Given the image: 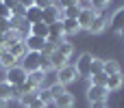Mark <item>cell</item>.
<instances>
[{
	"label": "cell",
	"mask_w": 124,
	"mask_h": 108,
	"mask_svg": "<svg viewBox=\"0 0 124 108\" xmlns=\"http://www.w3.org/2000/svg\"><path fill=\"white\" fill-rule=\"evenodd\" d=\"M41 61H44V54L41 52H26L24 56H22V69L26 71V74H31V71H37L39 67H41Z\"/></svg>",
	"instance_id": "cell-1"
},
{
	"label": "cell",
	"mask_w": 124,
	"mask_h": 108,
	"mask_svg": "<svg viewBox=\"0 0 124 108\" xmlns=\"http://www.w3.org/2000/svg\"><path fill=\"white\" fill-rule=\"evenodd\" d=\"M26 76H28V74H26L20 65H15V67L7 69V82H9V84H13V87L24 84V82H26Z\"/></svg>",
	"instance_id": "cell-2"
},
{
	"label": "cell",
	"mask_w": 124,
	"mask_h": 108,
	"mask_svg": "<svg viewBox=\"0 0 124 108\" xmlns=\"http://www.w3.org/2000/svg\"><path fill=\"white\" fill-rule=\"evenodd\" d=\"M76 67L74 65H65V67H61V69H57V82L59 84H70V82H74L76 80Z\"/></svg>",
	"instance_id": "cell-3"
},
{
	"label": "cell",
	"mask_w": 124,
	"mask_h": 108,
	"mask_svg": "<svg viewBox=\"0 0 124 108\" xmlns=\"http://www.w3.org/2000/svg\"><path fill=\"white\" fill-rule=\"evenodd\" d=\"M92 61H94V56H92V54H87V52L78 56V61H76V74H78L81 78H89Z\"/></svg>",
	"instance_id": "cell-4"
},
{
	"label": "cell",
	"mask_w": 124,
	"mask_h": 108,
	"mask_svg": "<svg viewBox=\"0 0 124 108\" xmlns=\"http://www.w3.org/2000/svg\"><path fill=\"white\" fill-rule=\"evenodd\" d=\"M107 26H109V17H107V13H105V11H96V17H94V22H92V26H89L87 30L94 32V35H98V32H102Z\"/></svg>",
	"instance_id": "cell-5"
},
{
	"label": "cell",
	"mask_w": 124,
	"mask_h": 108,
	"mask_svg": "<svg viewBox=\"0 0 124 108\" xmlns=\"http://www.w3.org/2000/svg\"><path fill=\"white\" fill-rule=\"evenodd\" d=\"M107 95H109L107 87L92 84V87L87 89V100H89V104H92V102H107Z\"/></svg>",
	"instance_id": "cell-6"
},
{
	"label": "cell",
	"mask_w": 124,
	"mask_h": 108,
	"mask_svg": "<svg viewBox=\"0 0 124 108\" xmlns=\"http://www.w3.org/2000/svg\"><path fill=\"white\" fill-rule=\"evenodd\" d=\"M24 45H26V50H28V52H41V54H44L46 39H41V37H35V35H28V37L24 39Z\"/></svg>",
	"instance_id": "cell-7"
},
{
	"label": "cell",
	"mask_w": 124,
	"mask_h": 108,
	"mask_svg": "<svg viewBox=\"0 0 124 108\" xmlns=\"http://www.w3.org/2000/svg\"><path fill=\"white\" fill-rule=\"evenodd\" d=\"M61 39H65V32H63V26H61V22H54V24H52V26L48 28V39H46V41L54 45V43H59Z\"/></svg>",
	"instance_id": "cell-8"
},
{
	"label": "cell",
	"mask_w": 124,
	"mask_h": 108,
	"mask_svg": "<svg viewBox=\"0 0 124 108\" xmlns=\"http://www.w3.org/2000/svg\"><path fill=\"white\" fill-rule=\"evenodd\" d=\"M41 22L48 24V26H52L54 22H61V11H59L54 4L48 6V9H44V13H41Z\"/></svg>",
	"instance_id": "cell-9"
},
{
	"label": "cell",
	"mask_w": 124,
	"mask_h": 108,
	"mask_svg": "<svg viewBox=\"0 0 124 108\" xmlns=\"http://www.w3.org/2000/svg\"><path fill=\"white\" fill-rule=\"evenodd\" d=\"M0 97H2L4 102H9V100H20V91H17L13 84H9V82H0Z\"/></svg>",
	"instance_id": "cell-10"
},
{
	"label": "cell",
	"mask_w": 124,
	"mask_h": 108,
	"mask_svg": "<svg viewBox=\"0 0 124 108\" xmlns=\"http://www.w3.org/2000/svg\"><path fill=\"white\" fill-rule=\"evenodd\" d=\"M48 63H50V67L57 71V69H61V67H65V65H68V56H63L61 52L52 50V52L48 54Z\"/></svg>",
	"instance_id": "cell-11"
},
{
	"label": "cell",
	"mask_w": 124,
	"mask_h": 108,
	"mask_svg": "<svg viewBox=\"0 0 124 108\" xmlns=\"http://www.w3.org/2000/svg\"><path fill=\"white\" fill-rule=\"evenodd\" d=\"M109 28L113 30V32H120L124 28V6H120L113 15H111V19H109Z\"/></svg>",
	"instance_id": "cell-12"
},
{
	"label": "cell",
	"mask_w": 124,
	"mask_h": 108,
	"mask_svg": "<svg viewBox=\"0 0 124 108\" xmlns=\"http://www.w3.org/2000/svg\"><path fill=\"white\" fill-rule=\"evenodd\" d=\"M94 17H96V11H94V9H81V15H78V19H76V22H78V26H81V28H85V30H87V28L92 26Z\"/></svg>",
	"instance_id": "cell-13"
},
{
	"label": "cell",
	"mask_w": 124,
	"mask_h": 108,
	"mask_svg": "<svg viewBox=\"0 0 124 108\" xmlns=\"http://www.w3.org/2000/svg\"><path fill=\"white\" fill-rule=\"evenodd\" d=\"M41 13H44V9H39V6L31 4V6H26L24 19H26L28 24H37V22H41Z\"/></svg>",
	"instance_id": "cell-14"
},
{
	"label": "cell",
	"mask_w": 124,
	"mask_h": 108,
	"mask_svg": "<svg viewBox=\"0 0 124 108\" xmlns=\"http://www.w3.org/2000/svg\"><path fill=\"white\" fill-rule=\"evenodd\" d=\"M17 65V58L7 50V48H2V52H0V67L2 69H11V67H15Z\"/></svg>",
	"instance_id": "cell-15"
},
{
	"label": "cell",
	"mask_w": 124,
	"mask_h": 108,
	"mask_svg": "<svg viewBox=\"0 0 124 108\" xmlns=\"http://www.w3.org/2000/svg\"><path fill=\"white\" fill-rule=\"evenodd\" d=\"M52 104H54L57 108H72V106H74V95L65 91L63 95H59V97H54V100H52Z\"/></svg>",
	"instance_id": "cell-16"
},
{
	"label": "cell",
	"mask_w": 124,
	"mask_h": 108,
	"mask_svg": "<svg viewBox=\"0 0 124 108\" xmlns=\"http://www.w3.org/2000/svg\"><path fill=\"white\" fill-rule=\"evenodd\" d=\"M124 78H122V71L120 74H113V76H107V82H105V87H107V91H118L120 87H122Z\"/></svg>",
	"instance_id": "cell-17"
},
{
	"label": "cell",
	"mask_w": 124,
	"mask_h": 108,
	"mask_svg": "<svg viewBox=\"0 0 124 108\" xmlns=\"http://www.w3.org/2000/svg\"><path fill=\"white\" fill-rule=\"evenodd\" d=\"M26 80L35 87V89H41V82L46 80V71H41V69H37V71H31L28 76H26Z\"/></svg>",
	"instance_id": "cell-18"
},
{
	"label": "cell",
	"mask_w": 124,
	"mask_h": 108,
	"mask_svg": "<svg viewBox=\"0 0 124 108\" xmlns=\"http://www.w3.org/2000/svg\"><path fill=\"white\" fill-rule=\"evenodd\" d=\"M48 24H44V22H37V24H31V35H35V37H41V39H48Z\"/></svg>",
	"instance_id": "cell-19"
},
{
	"label": "cell",
	"mask_w": 124,
	"mask_h": 108,
	"mask_svg": "<svg viewBox=\"0 0 124 108\" xmlns=\"http://www.w3.org/2000/svg\"><path fill=\"white\" fill-rule=\"evenodd\" d=\"M7 50H9V52H11V54H13L17 61H20V58H22V56L28 52V50H26V45H24V41H15V43H11Z\"/></svg>",
	"instance_id": "cell-20"
},
{
	"label": "cell",
	"mask_w": 124,
	"mask_h": 108,
	"mask_svg": "<svg viewBox=\"0 0 124 108\" xmlns=\"http://www.w3.org/2000/svg\"><path fill=\"white\" fill-rule=\"evenodd\" d=\"M54 50H57V52H61L63 56H68V58H70V56H72V52H74V45H72L68 39H61L59 43H54Z\"/></svg>",
	"instance_id": "cell-21"
},
{
	"label": "cell",
	"mask_w": 124,
	"mask_h": 108,
	"mask_svg": "<svg viewBox=\"0 0 124 108\" xmlns=\"http://www.w3.org/2000/svg\"><path fill=\"white\" fill-rule=\"evenodd\" d=\"M61 26H63V32L65 35H74V32H78L81 30V26H78V22L76 19H61Z\"/></svg>",
	"instance_id": "cell-22"
},
{
	"label": "cell",
	"mask_w": 124,
	"mask_h": 108,
	"mask_svg": "<svg viewBox=\"0 0 124 108\" xmlns=\"http://www.w3.org/2000/svg\"><path fill=\"white\" fill-rule=\"evenodd\" d=\"M102 71H105L107 76L120 74V65H118V61H113V58H109V61H102Z\"/></svg>",
	"instance_id": "cell-23"
},
{
	"label": "cell",
	"mask_w": 124,
	"mask_h": 108,
	"mask_svg": "<svg viewBox=\"0 0 124 108\" xmlns=\"http://www.w3.org/2000/svg\"><path fill=\"white\" fill-rule=\"evenodd\" d=\"M37 97L48 106V104H52V93H50V89L48 87H44V89H37Z\"/></svg>",
	"instance_id": "cell-24"
},
{
	"label": "cell",
	"mask_w": 124,
	"mask_h": 108,
	"mask_svg": "<svg viewBox=\"0 0 124 108\" xmlns=\"http://www.w3.org/2000/svg\"><path fill=\"white\" fill-rule=\"evenodd\" d=\"M48 89H50V93H52V100L65 93V87H63V84H59V82H52V84H50Z\"/></svg>",
	"instance_id": "cell-25"
},
{
	"label": "cell",
	"mask_w": 124,
	"mask_h": 108,
	"mask_svg": "<svg viewBox=\"0 0 124 108\" xmlns=\"http://www.w3.org/2000/svg\"><path fill=\"white\" fill-rule=\"evenodd\" d=\"M89 80H92V84L105 87V82H107V74H105V71H100V74H96V76H89Z\"/></svg>",
	"instance_id": "cell-26"
},
{
	"label": "cell",
	"mask_w": 124,
	"mask_h": 108,
	"mask_svg": "<svg viewBox=\"0 0 124 108\" xmlns=\"http://www.w3.org/2000/svg\"><path fill=\"white\" fill-rule=\"evenodd\" d=\"M102 71V61L100 58H94L92 61V69H89V76H96V74H100Z\"/></svg>",
	"instance_id": "cell-27"
},
{
	"label": "cell",
	"mask_w": 124,
	"mask_h": 108,
	"mask_svg": "<svg viewBox=\"0 0 124 108\" xmlns=\"http://www.w3.org/2000/svg\"><path fill=\"white\" fill-rule=\"evenodd\" d=\"M33 100H37V91H31V93H26V95H22V97H20L22 106H28Z\"/></svg>",
	"instance_id": "cell-28"
},
{
	"label": "cell",
	"mask_w": 124,
	"mask_h": 108,
	"mask_svg": "<svg viewBox=\"0 0 124 108\" xmlns=\"http://www.w3.org/2000/svg\"><path fill=\"white\" fill-rule=\"evenodd\" d=\"M109 2H111V0H92V9H94V11H102Z\"/></svg>",
	"instance_id": "cell-29"
},
{
	"label": "cell",
	"mask_w": 124,
	"mask_h": 108,
	"mask_svg": "<svg viewBox=\"0 0 124 108\" xmlns=\"http://www.w3.org/2000/svg\"><path fill=\"white\" fill-rule=\"evenodd\" d=\"M24 13H26V4H22V2L11 11V15H15V17H24Z\"/></svg>",
	"instance_id": "cell-30"
},
{
	"label": "cell",
	"mask_w": 124,
	"mask_h": 108,
	"mask_svg": "<svg viewBox=\"0 0 124 108\" xmlns=\"http://www.w3.org/2000/svg\"><path fill=\"white\" fill-rule=\"evenodd\" d=\"M33 4H35V6H39V9H48V6H52V4H54V0H33Z\"/></svg>",
	"instance_id": "cell-31"
},
{
	"label": "cell",
	"mask_w": 124,
	"mask_h": 108,
	"mask_svg": "<svg viewBox=\"0 0 124 108\" xmlns=\"http://www.w3.org/2000/svg\"><path fill=\"white\" fill-rule=\"evenodd\" d=\"M11 19H0V35H4L7 30H11Z\"/></svg>",
	"instance_id": "cell-32"
},
{
	"label": "cell",
	"mask_w": 124,
	"mask_h": 108,
	"mask_svg": "<svg viewBox=\"0 0 124 108\" xmlns=\"http://www.w3.org/2000/svg\"><path fill=\"white\" fill-rule=\"evenodd\" d=\"M0 19H11V11L2 4V0H0Z\"/></svg>",
	"instance_id": "cell-33"
},
{
	"label": "cell",
	"mask_w": 124,
	"mask_h": 108,
	"mask_svg": "<svg viewBox=\"0 0 124 108\" xmlns=\"http://www.w3.org/2000/svg\"><path fill=\"white\" fill-rule=\"evenodd\" d=\"M2 4H4V6L9 9V11H13V9H15L17 4H20V0H2Z\"/></svg>",
	"instance_id": "cell-34"
},
{
	"label": "cell",
	"mask_w": 124,
	"mask_h": 108,
	"mask_svg": "<svg viewBox=\"0 0 124 108\" xmlns=\"http://www.w3.org/2000/svg\"><path fill=\"white\" fill-rule=\"evenodd\" d=\"M26 108H46V104H44V102L37 97V100H33V102H31V104H28Z\"/></svg>",
	"instance_id": "cell-35"
},
{
	"label": "cell",
	"mask_w": 124,
	"mask_h": 108,
	"mask_svg": "<svg viewBox=\"0 0 124 108\" xmlns=\"http://www.w3.org/2000/svg\"><path fill=\"white\" fill-rule=\"evenodd\" d=\"M89 108H107V102H92Z\"/></svg>",
	"instance_id": "cell-36"
},
{
	"label": "cell",
	"mask_w": 124,
	"mask_h": 108,
	"mask_svg": "<svg viewBox=\"0 0 124 108\" xmlns=\"http://www.w3.org/2000/svg\"><path fill=\"white\" fill-rule=\"evenodd\" d=\"M0 108H7V102H4L2 97H0Z\"/></svg>",
	"instance_id": "cell-37"
},
{
	"label": "cell",
	"mask_w": 124,
	"mask_h": 108,
	"mask_svg": "<svg viewBox=\"0 0 124 108\" xmlns=\"http://www.w3.org/2000/svg\"><path fill=\"white\" fill-rule=\"evenodd\" d=\"M118 35H120V37H124V28H122V30H120V32H118Z\"/></svg>",
	"instance_id": "cell-38"
},
{
	"label": "cell",
	"mask_w": 124,
	"mask_h": 108,
	"mask_svg": "<svg viewBox=\"0 0 124 108\" xmlns=\"http://www.w3.org/2000/svg\"><path fill=\"white\" fill-rule=\"evenodd\" d=\"M0 43H2V35H0Z\"/></svg>",
	"instance_id": "cell-39"
}]
</instances>
